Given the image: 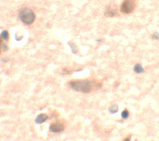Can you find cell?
Returning <instances> with one entry per match:
<instances>
[{"instance_id":"obj_1","label":"cell","mask_w":159,"mask_h":141,"mask_svg":"<svg viewBox=\"0 0 159 141\" xmlns=\"http://www.w3.org/2000/svg\"><path fill=\"white\" fill-rule=\"evenodd\" d=\"M71 87L75 91L83 93H88L93 88V84L90 81H74L70 82Z\"/></svg>"},{"instance_id":"obj_2","label":"cell","mask_w":159,"mask_h":141,"mask_svg":"<svg viewBox=\"0 0 159 141\" xmlns=\"http://www.w3.org/2000/svg\"><path fill=\"white\" fill-rule=\"evenodd\" d=\"M19 18L23 23L30 25L34 21L35 15L32 10L29 8H23L19 12Z\"/></svg>"},{"instance_id":"obj_3","label":"cell","mask_w":159,"mask_h":141,"mask_svg":"<svg viewBox=\"0 0 159 141\" xmlns=\"http://www.w3.org/2000/svg\"><path fill=\"white\" fill-rule=\"evenodd\" d=\"M135 8V2L134 0H125L123 2L121 11L123 13H130Z\"/></svg>"},{"instance_id":"obj_4","label":"cell","mask_w":159,"mask_h":141,"mask_svg":"<svg viewBox=\"0 0 159 141\" xmlns=\"http://www.w3.org/2000/svg\"><path fill=\"white\" fill-rule=\"evenodd\" d=\"M64 129V127L63 126L62 124L61 123H55V124H53L50 125V130L52 132H54V133H59V132H61Z\"/></svg>"},{"instance_id":"obj_5","label":"cell","mask_w":159,"mask_h":141,"mask_svg":"<svg viewBox=\"0 0 159 141\" xmlns=\"http://www.w3.org/2000/svg\"><path fill=\"white\" fill-rule=\"evenodd\" d=\"M48 119V117L47 116L46 114L41 113V114L38 115V116L37 117V118L35 119V122L37 124H42V123L45 122Z\"/></svg>"},{"instance_id":"obj_6","label":"cell","mask_w":159,"mask_h":141,"mask_svg":"<svg viewBox=\"0 0 159 141\" xmlns=\"http://www.w3.org/2000/svg\"><path fill=\"white\" fill-rule=\"evenodd\" d=\"M134 71L137 73H143L144 72V68L143 67L140 65V64L137 63L134 66Z\"/></svg>"},{"instance_id":"obj_7","label":"cell","mask_w":159,"mask_h":141,"mask_svg":"<svg viewBox=\"0 0 159 141\" xmlns=\"http://www.w3.org/2000/svg\"><path fill=\"white\" fill-rule=\"evenodd\" d=\"M1 37L2 39L5 41H7L8 39H9V34L7 31H3L2 33H1Z\"/></svg>"},{"instance_id":"obj_8","label":"cell","mask_w":159,"mask_h":141,"mask_svg":"<svg viewBox=\"0 0 159 141\" xmlns=\"http://www.w3.org/2000/svg\"><path fill=\"white\" fill-rule=\"evenodd\" d=\"M110 112L111 113H115L117 112L118 111V106L117 105H112L110 108Z\"/></svg>"},{"instance_id":"obj_9","label":"cell","mask_w":159,"mask_h":141,"mask_svg":"<svg viewBox=\"0 0 159 141\" xmlns=\"http://www.w3.org/2000/svg\"><path fill=\"white\" fill-rule=\"evenodd\" d=\"M128 116H129V112H128V110H126V109L123 110V112L121 113V117H122V118L124 119H128Z\"/></svg>"},{"instance_id":"obj_10","label":"cell","mask_w":159,"mask_h":141,"mask_svg":"<svg viewBox=\"0 0 159 141\" xmlns=\"http://www.w3.org/2000/svg\"><path fill=\"white\" fill-rule=\"evenodd\" d=\"M105 15H107V16H109V17H112V16L115 15V12H113L112 10H107Z\"/></svg>"},{"instance_id":"obj_11","label":"cell","mask_w":159,"mask_h":141,"mask_svg":"<svg viewBox=\"0 0 159 141\" xmlns=\"http://www.w3.org/2000/svg\"><path fill=\"white\" fill-rule=\"evenodd\" d=\"M69 44L71 46V49H72V52H73L74 53H76L77 52V47H75V46H74L73 44H71V43H69Z\"/></svg>"},{"instance_id":"obj_12","label":"cell","mask_w":159,"mask_h":141,"mask_svg":"<svg viewBox=\"0 0 159 141\" xmlns=\"http://www.w3.org/2000/svg\"><path fill=\"white\" fill-rule=\"evenodd\" d=\"M152 37H153V39H155V40H158V39H159V34L157 33V32H155V33H154V34H153Z\"/></svg>"},{"instance_id":"obj_13","label":"cell","mask_w":159,"mask_h":141,"mask_svg":"<svg viewBox=\"0 0 159 141\" xmlns=\"http://www.w3.org/2000/svg\"><path fill=\"white\" fill-rule=\"evenodd\" d=\"M2 47L3 48V49H4V50H7V49H8V47H7L5 44H2Z\"/></svg>"}]
</instances>
